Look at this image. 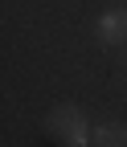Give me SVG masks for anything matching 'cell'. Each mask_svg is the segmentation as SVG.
<instances>
[{
    "instance_id": "obj_1",
    "label": "cell",
    "mask_w": 127,
    "mask_h": 147,
    "mask_svg": "<svg viewBox=\"0 0 127 147\" xmlns=\"http://www.w3.org/2000/svg\"><path fill=\"white\" fill-rule=\"evenodd\" d=\"M45 127L62 139V147H94V131H90L86 115H82L74 102L53 106V110H49V119H45Z\"/></svg>"
},
{
    "instance_id": "obj_2",
    "label": "cell",
    "mask_w": 127,
    "mask_h": 147,
    "mask_svg": "<svg viewBox=\"0 0 127 147\" xmlns=\"http://www.w3.org/2000/svg\"><path fill=\"white\" fill-rule=\"evenodd\" d=\"M94 33L103 45H119L127 41V8H107L98 21H94Z\"/></svg>"
},
{
    "instance_id": "obj_3",
    "label": "cell",
    "mask_w": 127,
    "mask_h": 147,
    "mask_svg": "<svg viewBox=\"0 0 127 147\" xmlns=\"http://www.w3.org/2000/svg\"><path fill=\"white\" fill-rule=\"evenodd\" d=\"M94 147H127V123L107 119L94 127Z\"/></svg>"
}]
</instances>
